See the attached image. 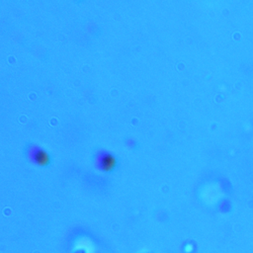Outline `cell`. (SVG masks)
<instances>
[{
    "instance_id": "cell-2",
    "label": "cell",
    "mask_w": 253,
    "mask_h": 253,
    "mask_svg": "<svg viewBox=\"0 0 253 253\" xmlns=\"http://www.w3.org/2000/svg\"><path fill=\"white\" fill-rule=\"evenodd\" d=\"M102 165L104 168H112L115 165V158L111 155H106L102 160Z\"/></svg>"
},
{
    "instance_id": "cell-1",
    "label": "cell",
    "mask_w": 253,
    "mask_h": 253,
    "mask_svg": "<svg viewBox=\"0 0 253 253\" xmlns=\"http://www.w3.org/2000/svg\"><path fill=\"white\" fill-rule=\"evenodd\" d=\"M35 157H36L37 161H38L39 163H41V164H44V163L48 162V155H47L44 151H42V150H39V151L36 153Z\"/></svg>"
}]
</instances>
